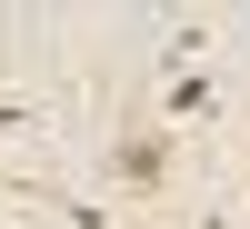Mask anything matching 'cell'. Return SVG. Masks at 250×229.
<instances>
[{
    "label": "cell",
    "instance_id": "obj_1",
    "mask_svg": "<svg viewBox=\"0 0 250 229\" xmlns=\"http://www.w3.org/2000/svg\"><path fill=\"white\" fill-rule=\"evenodd\" d=\"M160 159H170V140H160V130H130V140L110 150V170L130 179V190H150V179H160Z\"/></svg>",
    "mask_w": 250,
    "mask_h": 229
}]
</instances>
